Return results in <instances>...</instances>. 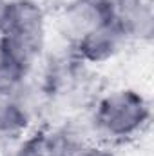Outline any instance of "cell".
Masks as SVG:
<instances>
[{
  "label": "cell",
  "instance_id": "1",
  "mask_svg": "<svg viewBox=\"0 0 154 156\" xmlns=\"http://www.w3.org/2000/svg\"><path fill=\"white\" fill-rule=\"evenodd\" d=\"M45 45V13L37 0H7L0 27V55L31 69Z\"/></svg>",
  "mask_w": 154,
  "mask_h": 156
},
{
  "label": "cell",
  "instance_id": "10",
  "mask_svg": "<svg viewBox=\"0 0 154 156\" xmlns=\"http://www.w3.org/2000/svg\"><path fill=\"white\" fill-rule=\"evenodd\" d=\"M87 2H91V4H94V5H98L100 9H103V11H107V13H114V9L118 7V4L121 2V0H87Z\"/></svg>",
  "mask_w": 154,
  "mask_h": 156
},
{
  "label": "cell",
  "instance_id": "8",
  "mask_svg": "<svg viewBox=\"0 0 154 156\" xmlns=\"http://www.w3.org/2000/svg\"><path fill=\"white\" fill-rule=\"evenodd\" d=\"M27 69H24L22 66L11 62L9 58L0 55V94L4 96H11L27 76Z\"/></svg>",
  "mask_w": 154,
  "mask_h": 156
},
{
  "label": "cell",
  "instance_id": "3",
  "mask_svg": "<svg viewBox=\"0 0 154 156\" xmlns=\"http://www.w3.org/2000/svg\"><path fill=\"white\" fill-rule=\"evenodd\" d=\"M127 42L125 35L118 27L116 20L111 16L109 20L102 22L91 33H87L78 44H75V55L82 62L87 64H102L116 56L121 45Z\"/></svg>",
  "mask_w": 154,
  "mask_h": 156
},
{
  "label": "cell",
  "instance_id": "2",
  "mask_svg": "<svg viewBox=\"0 0 154 156\" xmlns=\"http://www.w3.org/2000/svg\"><path fill=\"white\" fill-rule=\"evenodd\" d=\"M151 118V105L134 89H120L98 100L93 131L109 140H127L138 134Z\"/></svg>",
  "mask_w": 154,
  "mask_h": 156
},
{
  "label": "cell",
  "instance_id": "7",
  "mask_svg": "<svg viewBox=\"0 0 154 156\" xmlns=\"http://www.w3.org/2000/svg\"><path fill=\"white\" fill-rule=\"evenodd\" d=\"M31 115L13 96L0 94V138H15L26 133Z\"/></svg>",
  "mask_w": 154,
  "mask_h": 156
},
{
  "label": "cell",
  "instance_id": "9",
  "mask_svg": "<svg viewBox=\"0 0 154 156\" xmlns=\"http://www.w3.org/2000/svg\"><path fill=\"white\" fill-rule=\"evenodd\" d=\"M13 156H47V147H45V134L40 133L31 138H27Z\"/></svg>",
  "mask_w": 154,
  "mask_h": 156
},
{
  "label": "cell",
  "instance_id": "4",
  "mask_svg": "<svg viewBox=\"0 0 154 156\" xmlns=\"http://www.w3.org/2000/svg\"><path fill=\"white\" fill-rule=\"evenodd\" d=\"M113 15L100 9L98 5L87 0H73L65 7L60 9L58 16V31L73 45L78 44L87 33L98 27L102 22L109 20Z\"/></svg>",
  "mask_w": 154,
  "mask_h": 156
},
{
  "label": "cell",
  "instance_id": "5",
  "mask_svg": "<svg viewBox=\"0 0 154 156\" xmlns=\"http://www.w3.org/2000/svg\"><path fill=\"white\" fill-rule=\"evenodd\" d=\"M127 40L147 42L154 35L152 0H121L113 13Z\"/></svg>",
  "mask_w": 154,
  "mask_h": 156
},
{
  "label": "cell",
  "instance_id": "11",
  "mask_svg": "<svg viewBox=\"0 0 154 156\" xmlns=\"http://www.w3.org/2000/svg\"><path fill=\"white\" fill-rule=\"evenodd\" d=\"M82 156H111V154H109L105 149H98V147H94V145H93L87 153H83Z\"/></svg>",
  "mask_w": 154,
  "mask_h": 156
},
{
  "label": "cell",
  "instance_id": "6",
  "mask_svg": "<svg viewBox=\"0 0 154 156\" xmlns=\"http://www.w3.org/2000/svg\"><path fill=\"white\" fill-rule=\"evenodd\" d=\"M45 147L47 156H82L93 144L85 127L69 122L45 134Z\"/></svg>",
  "mask_w": 154,
  "mask_h": 156
},
{
  "label": "cell",
  "instance_id": "12",
  "mask_svg": "<svg viewBox=\"0 0 154 156\" xmlns=\"http://www.w3.org/2000/svg\"><path fill=\"white\" fill-rule=\"evenodd\" d=\"M5 5H7V0H0V27L4 22V15H5Z\"/></svg>",
  "mask_w": 154,
  "mask_h": 156
}]
</instances>
